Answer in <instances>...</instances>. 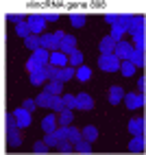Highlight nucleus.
I'll return each instance as SVG.
<instances>
[{
    "instance_id": "nucleus-1",
    "label": "nucleus",
    "mask_w": 146,
    "mask_h": 155,
    "mask_svg": "<svg viewBox=\"0 0 146 155\" xmlns=\"http://www.w3.org/2000/svg\"><path fill=\"white\" fill-rule=\"evenodd\" d=\"M7 144L9 147H20L22 144V133H20V127L15 125L13 114H7Z\"/></svg>"
},
{
    "instance_id": "nucleus-2",
    "label": "nucleus",
    "mask_w": 146,
    "mask_h": 155,
    "mask_svg": "<svg viewBox=\"0 0 146 155\" xmlns=\"http://www.w3.org/2000/svg\"><path fill=\"white\" fill-rule=\"evenodd\" d=\"M98 68H100L102 72H118V70H120V61L113 57V55H100Z\"/></svg>"
},
{
    "instance_id": "nucleus-3",
    "label": "nucleus",
    "mask_w": 146,
    "mask_h": 155,
    "mask_svg": "<svg viewBox=\"0 0 146 155\" xmlns=\"http://www.w3.org/2000/svg\"><path fill=\"white\" fill-rule=\"evenodd\" d=\"M131 53H133V44H131V42H124V39L116 42V48H113V57H116L118 61H127Z\"/></svg>"
},
{
    "instance_id": "nucleus-4",
    "label": "nucleus",
    "mask_w": 146,
    "mask_h": 155,
    "mask_svg": "<svg viewBox=\"0 0 146 155\" xmlns=\"http://www.w3.org/2000/svg\"><path fill=\"white\" fill-rule=\"evenodd\" d=\"M26 24H28V28H31V33L33 35H41V33H46V20H44V15H31L28 20H26Z\"/></svg>"
},
{
    "instance_id": "nucleus-5",
    "label": "nucleus",
    "mask_w": 146,
    "mask_h": 155,
    "mask_svg": "<svg viewBox=\"0 0 146 155\" xmlns=\"http://www.w3.org/2000/svg\"><path fill=\"white\" fill-rule=\"evenodd\" d=\"M124 105H127V109H140L144 105V94H138V92H124Z\"/></svg>"
},
{
    "instance_id": "nucleus-6",
    "label": "nucleus",
    "mask_w": 146,
    "mask_h": 155,
    "mask_svg": "<svg viewBox=\"0 0 146 155\" xmlns=\"http://www.w3.org/2000/svg\"><path fill=\"white\" fill-rule=\"evenodd\" d=\"M11 114H13L15 125H18L20 129H26L31 122H33V116H31V111H26L24 107H20V109H15V111H11Z\"/></svg>"
},
{
    "instance_id": "nucleus-7",
    "label": "nucleus",
    "mask_w": 146,
    "mask_h": 155,
    "mask_svg": "<svg viewBox=\"0 0 146 155\" xmlns=\"http://www.w3.org/2000/svg\"><path fill=\"white\" fill-rule=\"evenodd\" d=\"M39 48L48 50V53H55V50H59V44L55 42L53 33H41V35H39Z\"/></svg>"
},
{
    "instance_id": "nucleus-8",
    "label": "nucleus",
    "mask_w": 146,
    "mask_h": 155,
    "mask_svg": "<svg viewBox=\"0 0 146 155\" xmlns=\"http://www.w3.org/2000/svg\"><path fill=\"white\" fill-rule=\"evenodd\" d=\"M74 103H76V109H83V111H89V109H94V98L89 96V94H85V92H81V94H76L74 96Z\"/></svg>"
},
{
    "instance_id": "nucleus-9",
    "label": "nucleus",
    "mask_w": 146,
    "mask_h": 155,
    "mask_svg": "<svg viewBox=\"0 0 146 155\" xmlns=\"http://www.w3.org/2000/svg\"><path fill=\"white\" fill-rule=\"evenodd\" d=\"M59 50H61L63 55H70V53H74V50H76V37L66 33V37L59 42Z\"/></svg>"
},
{
    "instance_id": "nucleus-10",
    "label": "nucleus",
    "mask_w": 146,
    "mask_h": 155,
    "mask_svg": "<svg viewBox=\"0 0 146 155\" xmlns=\"http://www.w3.org/2000/svg\"><path fill=\"white\" fill-rule=\"evenodd\" d=\"M48 64L55 66V68H66V66H68V55H63L61 50H55V53H50Z\"/></svg>"
},
{
    "instance_id": "nucleus-11",
    "label": "nucleus",
    "mask_w": 146,
    "mask_h": 155,
    "mask_svg": "<svg viewBox=\"0 0 146 155\" xmlns=\"http://www.w3.org/2000/svg\"><path fill=\"white\" fill-rule=\"evenodd\" d=\"M44 92H48L50 96H59L61 92H63V83L57 81V79H48L44 83Z\"/></svg>"
},
{
    "instance_id": "nucleus-12",
    "label": "nucleus",
    "mask_w": 146,
    "mask_h": 155,
    "mask_svg": "<svg viewBox=\"0 0 146 155\" xmlns=\"http://www.w3.org/2000/svg\"><path fill=\"white\" fill-rule=\"evenodd\" d=\"M107 96H109V103L111 105H120V101L124 98V90L120 85H111L109 92H107Z\"/></svg>"
},
{
    "instance_id": "nucleus-13",
    "label": "nucleus",
    "mask_w": 146,
    "mask_h": 155,
    "mask_svg": "<svg viewBox=\"0 0 146 155\" xmlns=\"http://www.w3.org/2000/svg\"><path fill=\"white\" fill-rule=\"evenodd\" d=\"M129 131L133 136H144V118L142 116H135L129 120Z\"/></svg>"
},
{
    "instance_id": "nucleus-14",
    "label": "nucleus",
    "mask_w": 146,
    "mask_h": 155,
    "mask_svg": "<svg viewBox=\"0 0 146 155\" xmlns=\"http://www.w3.org/2000/svg\"><path fill=\"white\" fill-rule=\"evenodd\" d=\"M72 120H74V114H72V109H61V111L57 114V125H59V127L72 125Z\"/></svg>"
},
{
    "instance_id": "nucleus-15",
    "label": "nucleus",
    "mask_w": 146,
    "mask_h": 155,
    "mask_svg": "<svg viewBox=\"0 0 146 155\" xmlns=\"http://www.w3.org/2000/svg\"><path fill=\"white\" fill-rule=\"evenodd\" d=\"M48 57H50V53H48V50H44V48H37V50H33V57H31V59H33L39 68H44V66L48 64Z\"/></svg>"
},
{
    "instance_id": "nucleus-16",
    "label": "nucleus",
    "mask_w": 146,
    "mask_h": 155,
    "mask_svg": "<svg viewBox=\"0 0 146 155\" xmlns=\"http://www.w3.org/2000/svg\"><path fill=\"white\" fill-rule=\"evenodd\" d=\"M127 31L129 33H133V35H138V33H144V18L140 15V18H131V22H129V26H127Z\"/></svg>"
},
{
    "instance_id": "nucleus-17",
    "label": "nucleus",
    "mask_w": 146,
    "mask_h": 155,
    "mask_svg": "<svg viewBox=\"0 0 146 155\" xmlns=\"http://www.w3.org/2000/svg\"><path fill=\"white\" fill-rule=\"evenodd\" d=\"M98 48H100V55H113V48H116V42H113V39L107 35V37H102V39H100Z\"/></svg>"
},
{
    "instance_id": "nucleus-18",
    "label": "nucleus",
    "mask_w": 146,
    "mask_h": 155,
    "mask_svg": "<svg viewBox=\"0 0 146 155\" xmlns=\"http://www.w3.org/2000/svg\"><path fill=\"white\" fill-rule=\"evenodd\" d=\"M129 61L135 68H142L146 61H144V48H133V53L129 55Z\"/></svg>"
},
{
    "instance_id": "nucleus-19",
    "label": "nucleus",
    "mask_w": 146,
    "mask_h": 155,
    "mask_svg": "<svg viewBox=\"0 0 146 155\" xmlns=\"http://www.w3.org/2000/svg\"><path fill=\"white\" fill-rule=\"evenodd\" d=\"M41 129H44L46 133L55 131L57 129V114H48V116H44V120H41Z\"/></svg>"
},
{
    "instance_id": "nucleus-20",
    "label": "nucleus",
    "mask_w": 146,
    "mask_h": 155,
    "mask_svg": "<svg viewBox=\"0 0 146 155\" xmlns=\"http://www.w3.org/2000/svg\"><path fill=\"white\" fill-rule=\"evenodd\" d=\"M129 151L131 153H144V136H133L129 142Z\"/></svg>"
},
{
    "instance_id": "nucleus-21",
    "label": "nucleus",
    "mask_w": 146,
    "mask_h": 155,
    "mask_svg": "<svg viewBox=\"0 0 146 155\" xmlns=\"http://www.w3.org/2000/svg\"><path fill=\"white\" fill-rule=\"evenodd\" d=\"M81 138L87 140V142H94V140L98 138V129L94 127V125H87L85 129H81Z\"/></svg>"
},
{
    "instance_id": "nucleus-22",
    "label": "nucleus",
    "mask_w": 146,
    "mask_h": 155,
    "mask_svg": "<svg viewBox=\"0 0 146 155\" xmlns=\"http://www.w3.org/2000/svg\"><path fill=\"white\" fill-rule=\"evenodd\" d=\"M68 66H72V68L83 66V53H81V50H74V53L68 55Z\"/></svg>"
},
{
    "instance_id": "nucleus-23",
    "label": "nucleus",
    "mask_w": 146,
    "mask_h": 155,
    "mask_svg": "<svg viewBox=\"0 0 146 155\" xmlns=\"http://www.w3.org/2000/svg\"><path fill=\"white\" fill-rule=\"evenodd\" d=\"M66 140H68V142H72V144H74L76 140H81V129L68 125V127H66Z\"/></svg>"
},
{
    "instance_id": "nucleus-24",
    "label": "nucleus",
    "mask_w": 146,
    "mask_h": 155,
    "mask_svg": "<svg viewBox=\"0 0 146 155\" xmlns=\"http://www.w3.org/2000/svg\"><path fill=\"white\" fill-rule=\"evenodd\" d=\"M72 77H74V68H72V66H66V68H59V77H57V81L66 83V81H70Z\"/></svg>"
},
{
    "instance_id": "nucleus-25",
    "label": "nucleus",
    "mask_w": 146,
    "mask_h": 155,
    "mask_svg": "<svg viewBox=\"0 0 146 155\" xmlns=\"http://www.w3.org/2000/svg\"><path fill=\"white\" fill-rule=\"evenodd\" d=\"M46 74H44V70H35V72H31V83H33V85H44L46 83Z\"/></svg>"
},
{
    "instance_id": "nucleus-26",
    "label": "nucleus",
    "mask_w": 146,
    "mask_h": 155,
    "mask_svg": "<svg viewBox=\"0 0 146 155\" xmlns=\"http://www.w3.org/2000/svg\"><path fill=\"white\" fill-rule=\"evenodd\" d=\"M74 77H76L79 81H89L92 70H89L87 66H79V68H74Z\"/></svg>"
},
{
    "instance_id": "nucleus-27",
    "label": "nucleus",
    "mask_w": 146,
    "mask_h": 155,
    "mask_svg": "<svg viewBox=\"0 0 146 155\" xmlns=\"http://www.w3.org/2000/svg\"><path fill=\"white\" fill-rule=\"evenodd\" d=\"M74 151L76 153H92V142H87V140H76L74 142Z\"/></svg>"
},
{
    "instance_id": "nucleus-28",
    "label": "nucleus",
    "mask_w": 146,
    "mask_h": 155,
    "mask_svg": "<svg viewBox=\"0 0 146 155\" xmlns=\"http://www.w3.org/2000/svg\"><path fill=\"white\" fill-rule=\"evenodd\" d=\"M124 33H127V28H124L122 24H116V26H111V33H109V37L113 39V42H120Z\"/></svg>"
},
{
    "instance_id": "nucleus-29",
    "label": "nucleus",
    "mask_w": 146,
    "mask_h": 155,
    "mask_svg": "<svg viewBox=\"0 0 146 155\" xmlns=\"http://www.w3.org/2000/svg\"><path fill=\"white\" fill-rule=\"evenodd\" d=\"M50 98H53V96H50L48 92H41V94L35 96V105L37 107H50Z\"/></svg>"
},
{
    "instance_id": "nucleus-30",
    "label": "nucleus",
    "mask_w": 146,
    "mask_h": 155,
    "mask_svg": "<svg viewBox=\"0 0 146 155\" xmlns=\"http://www.w3.org/2000/svg\"><path fill=\"white\" fill-rule=\"evenodd\" d=\"M120 72H122L124 77H133V74H135V66L131 64L129 59H127V61H120Z\"/></svg>"
},
{
    "instance_id": "nucleus-31",
    "label": "nucleus",
    "mask_w": 146,
    "mask_h": 155,
    "mask_svg": "<svg viewBox=\"0 0 146 155\" xmlns=\"http://www.w3.org/2000/svg\"><path fill=\"white\" fill-rule=\"evenodd\" d=\"M24 46L31 48V50H37V48H39V35H33V33H31L28 37H24Z\"/></svg>"
},
{
    "instance_id": "nucleus-32",
    "label": "nucleus",
    "mask_w": 146,
    "mask_h": 155,
    "mask_svg": "<svg viewBox=\"0 0 146 155\" xmlns=\"http://www.w3.org/2000/svg\"><path fill=\"white\" fill-rule=\"evenodd\" d=\"M57 151L59 153H72V151H74V144L68 142V140H59L57 142Z\"/></svg>"
},
{
    "instance_id": "nucleus-33",
    "label": "nucleus",
    "mask_w": 146,
    "mask_h": 155,
    "mask_svg": "<svg viewBox=\"0 0 146 155\" xmlns=\"http://www.w3.org/2000/svg\"><path fill=\"white\" fill-rule=\"evenodd\" d=\"M70 22L74 24V26H79V28H81V26H85V22H87V18L83 15V13H72V15H70Z\"/></svg>"
},
{
    "instance_id": "nucleus-34",
    "label": "nucleus",
    "mask_w": 146,
    "mask_h": 155,
    "mask_svg": "<svg viewBox=\"0 0 146 155\" xmlns=\"http://www.w3.org/2000/svg\"><path fill=\"white\" fill-rule=\"evenodd\" d=\"M44 74H46V79H57L59 77V68H55V66H50V64H46L44 68Z\"/></svg>"
},
{
    "instance_id": "nucleus-35",
    "label": "nucleus",
    "mask_w": 146,
    "mask_h": 155,
    "mask_svg": "<svg viewBox=\"0 0 146 155\" xmlns=\"http://www.w3.org/2000/svg\"><path fill=\"white\" fill-rule=\"evenodd\" d=\"M44 142H46V147H48V149L57 147V142H59V140H57V136H55V131H48L46 136H44Z\"/></svg>"
},
{
    "instance_id": "nucleus-36",
    "label": "nucleus",
    "mask_w": 146,
    "mask_h": 155,
    "mask_svg": "<svg viewBox=\"0 0 146 155\" xmlns=\"http://www.w3.org/2000/svg\"><path fill=\"white\" fill-rule=\"evenodd\" d=\"M50 109H53V111H57V114H59L61 109H63V103H61V94L50 98Z\"/></svg>"
},
{
    "instance_id": "nucleus-37",
    "label": "nucleus",
    "mask_w": 146,
    "mask_h": 155,
    "mask_svg": "<svg viewBox=\"0 0 146 155\" xmlns=\"http://www.w3.org/2000/svg\"><path fill=\"white\" fill-rule=\"evenodd\" d=\"M15 33H18L20 37H28V35H31V28H28L26 22H20V24L15 26Z\"/></svg>"
},
{
    "instance_id": "nucleus-38",
    "label": "nucleus",
    "mask_w": 146,
    "mask_h": 155,
    "mask_svg": "<svg viewBox=\"0 0 146 155\" xmlns=\"http://www.w3.org/2000/svg\"><path fill=\"white\" fill-rule=\"evenodd\" d=\"M61 103H63V109H74V96L72 94H66V96H61Z\"/></svg>"
},
{
    "instance_id": "nucleus-39",
    "label": "nucleus",
    "mask_w": 146,
    "mask_h": 155,
    "mask_svg": "<svg viewBox=\"0 0 146 155\" xmlns=\"http://www.w3.org/2000/svg\"><path fill=\"white\" fill-rule=\"evenodd\" d=\"M33 151H35V153H48V147H46V142H44V140H39V142H35Z\"/></svg>"
},
{
    "instance_id": "nucleus-40",
    "label": "nucleus",
    "mask_w": 146,
    "mask_h": 155,
    "mask_svg": "<svg viewBox=\"0 0 146 155\" xmlns=\"http://www.w3.org/2000/svg\"><path fill=\"white\" fill-rule=\"evenodd\" d=\"M22 107H24L26 111H31V114H33V109H35L37 105H35V101H33V98H28V101H24V103H22Z\"/></svg>"
},
{
    "instance_id": "nucleus-41",
    "label": "nucleus",
    "mask_w": 146,
    "mask_h": 155,
    "mask_svg": "<svg viewBox=\"0 0 146 155\" xmlns=\"http://www.w3.org/2000/svg\"><path fill=\"white\" fill-rule=\"evenodd\" d=\"M105 20H107L109 24H113V26H116V24H120V15H116V13H109V15H105Z\"/></svg>"
},
{
    "instance_id": "nucleus-42",
    "label": "nucleus",
    "mask_w": 146,
    "mask_h": 155,
    "mask_svg": "<svg viewBox=\"0 0 146 155\" xmlns=\"http://www.w3.org/2000/svg\"><path fill=\"white\" fill-rule=\"evenodd\" d=\"M55 136H57V140H66V127L55 129Z\"/></svg>"
},
{
    "instance_id": "nucleus-43",
    "label": "nucleus",
    "mask_w": 146,
    "mask_h": 155,
    "mask_svg": "<svg viewBox=\"0 0 146 155\" xmlns=\"http://www.w3.org/2000/svg\"><path fill=\"white\" fill-rule=\"evenodd\" d=\"M26 70H28V72H35V70H39V66L35 64L33 59H28V61H26Z\"/></svg>"
},
{
    "instance_id": "nucleus-44",
    "label": "nucleus",
    "mask_w": 146,
    "mask_h": 155,
    "mask_svg": "<svg viewBox=\"0 0 146 155\" xmlns=\"http://www.w3.org/2000/svg\"><path fill=\"white\" fill-rule=\"evenodd\" d=\"M53 37H55V42L59 44V42H61V39H63V37H66V33H63V31H57V33H53Z\"/></svg>"
},
{
    "instance_id": "nucleus-45",
    "label": "nucleus",
    "mask_w": 146,
    "mask_h": 155,
    "mask_svg": "<svg viewBox=\"0 0 146 155\" xmlns=\"http://www.w3.org/2000/svg\"><path fill=\"white\" fill-rule=\"evenodd\" d=\"M44 20L46 22H55V20H59V13H48V15H44Z\"/></svg>"
},
{
    "instance_id": "nucleus-46",
    "label": "nucleus",
    "mask_w": 146,
    "mask_h": 155,
    "mask_svg": "<svg viewBox=\"0 0 146 155\" xmlns=\"http://www.w3.org/2000/svg\"><path fill=\"white\" fill-rule=\"evenodd\" d=\"M9 20H11V22H15V24H20V22H24V20H22V15H9Z\"/></svg>"
},
{
    "instance_id": "nucleus-47",
    "label": "nucleus",
    "mask_w": 146,
    "mask_h": 155,
    "mask_svg": "<svg viewBox=\"0 0 146 155\" xmlns=\"http://www.w3.org/2000/svg\"><path fill=\"white\" fill-rule=\"evenodd\" d=\"M138 87H140V94H144V87H146V81H144V79L138 81Z\"/></svg>"
}]
</instances>
